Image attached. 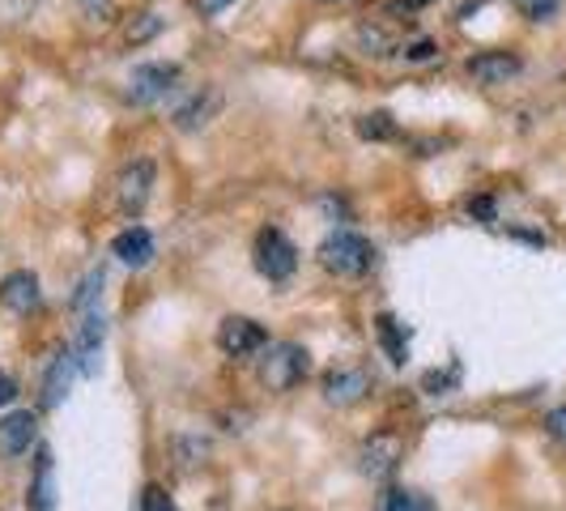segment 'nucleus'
Instances as JSON below:
<instances>
[{
	"instance_id": "obj_1",
	"label": "nucleus",
	"mask_w": 566,
	"mask_h": 511,
	"mask_svg": "<svg viewBox=\"0 0 566 511\" xmlns=\"http://www.w3.org/2000/svg\"><path fill=\"white\" fill-rule=\"evenodd\" d=\"M315 260H319V269H328L333 278H367L370 269H375V243H370L367 234H354V230H337V234H328L319 248H315Z\"/></svg>"
},
{
	"instance_id": "obj_2",
	"label": "nucleus",
	"mask_w": 566,
	"mask_h": 511,
	"mask_svg": "<svg viewBox=\"0 0 566 511\" xmlns=\"http://www.w3.org/2000/svg\"><path fill=\"white\" fill-rule=\"evenodd\" d=\"M312 371V358L298 341H269L260 358V384L269 393H294Z\"/></svg>"
},
{
	"instance_id": "obj_3",
	"label": "nucleus",
	"mask_w": 566,
	"mask_h": 511,
	"mask_svg": "<svg viewBox=\"0 0 566 511\" xmlns=\"http://www.w3.org/2000/svg\"><path fill=\"white\" fill-rule=\"evenodd\" d=\"M298 269V248L285 239V230L264 227L255 234V273L269 282H290Z\"/></svg>"
},
{
	"instance_id": "obj_4",
	"label": "nucleus",
	"mask_w": 566,
	"mask_h": 511,
	"mask_svg": "<svg viewBox=\"0 0 566 511\" xmlns=\"http://www.w3.org/2000/svg\"><path fill=\"white\" fill-rule=\"evenodd\" d=\"M175 85H179V64H163V60L137 64L128 73V103L133 107H154V103L167 98Z\"/></svg>"
},
{
	"instance_id": "obj_5",
	"label": "nucleus",
	"mask_w": 566,
	"mask_h": 511,
	"mask_svg": "<svg viewBox=\"0 0 566 511\" xmlns=\"http://www.w3.org/2000/svg\"><path fill=\"white\" fill-rule=\"evenodd\" d=\"M269 345V333L248 320V315H227L222 324H218V350L227 354V358H252Z\"/></svg>"
},
{
	"instance_id": "obj_6",
	"label": "nucleus",
	"mask_w": 566,
	"mask_h": 511,
	"mask_svg": "<svg viewBox=\"0 0 566 511\" xmlns=\"http://www.w3.org/2000/svg\"><path fill=\"white\" fill-rule=\"evenodd\" d=\"M154 163L149 158H137L133 167L119 170V179H115V200H119V209L128 213V218H137L145 205H149V197H154Z\"/></svg>"
},
{
	"instance_id": "obj_7",
	"label": "nucleus",
	"mask_w": 566,
	"mask_h": 511,
	"mask_svg": "<svg viewBox=\"0 0 566 511\" xmlns=\"http://www.w3.org/2000/svg\"><path fill=\"white\" fill-rule=\"evenodd\" d=\"M370 388H375L370 371L367 367H354V363H345V367H333L328 375H324V400H328V405H337V409H349V405L367 400Z\"/></svg>"
},
{
	"instance_id": "obj_8",
	"label": "nucleus",
	"mask_w": 566,
	"mask_h": 511,
	"mask_svg": "<svg viewBox=\"0 0 566 511\" xmlns=\"http://www.w3.org/2000/svg\"><path fill=\"white\" fill-rule=\"evenodd\" d=\"M400 456H405V439L392 435V430H379V435H370L367 444H363L358 469H363L367 478H388L400 465Z\"/></svg>"
},
{
	"instance_id": "obj_9",
	"label": "nucleus",
	"mask_w": 566,
	"mask_h": 511,
	"mask_svg": "<svg viewBox=\"0 0 566 511\" xmlns=\"http://www.w3.org/2000/svg\"><path fill=\"white\" fill-rule=\"evenodd\" d=\"M39 439V414L34 409H13L0 418V456L4 460H18L27 456Z\"/></svg>"
},
{
	"instance_id": "obj_10",
	"label": "nucleus",
	"mask_w": 566,
	"mask_h": 511,
	"mask_svg": "<svg viewBox=\"0 0 566 511\" xmlns=\"http://www.w3.org/2000/svg\"><path fill=\"white\" fill-rule=\"evenodd\" d=\"M103 341H107V320H103V315H98V307H94V312L82 315V324H77V337H73V350H69L82 375H94V371H98Z\"/></svg>"
},
{
	"instance_id": "obj_11",
	"label": "nucleus",
	"mask_w": 566,
	"mask_h": 511,
	"mask_svg": "<svg viewBox=\"0 0 566 511\" xmlns=\"http://www.w3.org/2000/svg\"><path fill=\"white\" fill-rule=\"evenodd\" d=\"M218 112H222V94H218L213 85H200L197 94H188V103L175 107L170 124H175L179 133H200V128H209V119Z\"/></svg>"
},
{
	"instance_id": "obj_12",
	"label": "nucleus",
	"mask_w": 566,
	"mask_h": 511,
	"mask_svg": "<svg viewBox=\"0 0 566 511\" xmlns=\"http://www.w3.org/2000/svg\"><path fill=\"white\" fill-rule=\"evenodd\" d=\"M520 69H524V60L515 52H478L464 64V73L478 85H507L511 77H520Z\"/></svg>"
},
{
	"instance_id": "obj_13",
	"label": "nucleus",
	"mask_w": 566,
	"mask_h": 511,
	"mask_svg": "<svg viewBox=\"0 0 566 511\" xmlns=\"http://www.w3.org/2000/svg\"><path fill=\"white\" fill-rule=\"evenodd\" d=\"M39 278L30 273V269H13L4 282H0V307L13 315H30L39 307Z\"/></svg>"
},
{
	"instance_id": "obj_14",
	"label": "nucleus",
	"mask_w": 566,
	"mask_h": 511,
	"mask_svg": "<svg viewBox=\"0 0 566 511\" xmlns=\"http://www.w3.org/2000/svg\"><path fill=\"white\" fill-rule=\"evenodd\" d=\"M112 255L119 264H128V269H145V264H154V255H158V243H154V234L145 227H133L119 230L112 239Z\"/></svg>"
},
{
	"instance_id": "obj_15",
	"label": "nucleus",
	"mask_w": 566,
	"mask_h": 511,
	"mask_svg": "<svg viewBox=\"0 0 566 511\" xmlns=\"http://www.w3.org/2000/svg\"><path fill=\"white\" fill-rule=\"evenodd\" d=\"M27 508L56 511V465H52V452H48V448H39V465H34V478H30Z\"/></svg>"
},
{
	"instance_id": "obj_16",
	"label": "nucleus",
	"mask_w": 566,
	"mask_h": 511,
	"mask_svg": "<svg viewBox=\"0 0 566 511\" xmlns=\"http://www.w3.org/2000/svg\"><path fill=\"white\" fill-rule=\"evenodd\" d=\"M354 43H358V52L370 60H388L392 52H397V30L384 27V22H358V30H354Z\"/></svg>"
},
{
	"instance_id": "obj_17",
	"label": "nucleus",
	"mask_w": 566,
	"mask_h": 511,
	"mask_svg": "<svg viewBox=\"0 0 566 511\" xmlns=\"http://www.w3.org/2000/svg\"><path fill=\"white\" fill-rule=\"evenodd\" d=\"M73 375H82V371H77V363H73V354H60L56 363L48 367V375H43V409H56L60 400L69 397Z\"/></svg>"
},
{
	"instance_id": "obj_18",
	"label": "nucleus",
	"mask_w": 566,
	"mask_h": 511,
	"mask_svg": "<svg viewBox=\"0 0 566 511\" xmlns=\"http://www.w3.org/2000/svg\"><path fill=\"white\" fill-rule=\"evenodd\" d=\"M375 511H439L434 499L413 490V486H384L379 499H375Z\"/></svg>"
},
{
	"instance_id": "obj_19",
	"label": "nucleus",
	"mask_w": 566,
	"mask_h": 511,
	"mask_svg": "<svg viewBox=\"0 0 566 511\" xmlns=\"http://www.w3.org/2000/svg\"><path fill=\"white\" fill-rule=\"evenodd\" d=\"M375 333L384 341L388 358H392L397 367H405V358H409V333H405V324H397L392 315H379V320H375Z\"/></svg>"
},
{
	"instance_id": "obj_20",
	"label": "nucleus",
	"mask_w": 566,
	"mask_h": 511,
	"mask_svg": "<svg viewBox=\"0 0 566 511\" xmlns=\"http://www.w3.org/2000/svg\"><path fill=\"white\" fill-rule=\"evenodd\" d=\"M103 282H107V269L98 264V269H90L82 278V285H77V294H73V312H94V299L103 294Z\"/></svg>"
},
{
	"instance_id": "obj_21",
	"label": "nucleus",
	"mask_w": 566,
	"mask_h": 511,
	"mask_svg": "<svg viewBox=\"0 0 566 511\" xmlns=\"http://www.w3.org/2000/svg\"><path fill=\"white\" fill-rule=\"evenodd\" d=\"M358 137H367V142H392V137H397V124H392L388 112L363 115V119H358Z\"/></svg>"
},
{
	"instance_id": "obj_22",
	"label": "nucleus",
	"mask_w": 566,
	"mask_h": 511,
	"mask_svg": "<svg viewBox=\"0 0 566 511\" xmlns=\"http://www.w3.org/2000/svg\"><path fill=\"white\" fill-rule=\"evenodd\" d=\"M528 22H549L558 9H563V0H511Z\"/></svg>"
},
{
	"instance_id": "obj_23",
	"label": "nucleus",
	"mask_w": 566,
	"mask_h": 511,
	"mask_svg": "<svg viewBox=\"0 0 566 511\" xmlns=\"http://www.w3.org/2000/svg\"><path fill=\"white\" fill-rule=\"evenodd\" d=\"M400 56L409 60V64H426V60L439 56V43H434V39H413V43H405Z\"/></svg>"
},
{
	"instance_id": "obj_24",
	"label": "nucleus",
	"mask_w": 566,
	"mask_h": 511,
	"mask_svg": "<svg viewBox=\"0 0 566 511\" xmlns=\"http://www.w3.org/2000/svg\"><path fill=\"white\" fill-rule=\"evenodd\" d=\"M158 30H163V18H158V13H142V22L128 27V39H133V43H145V39H154Z\"/></svg>"
},
{
	"instance_id": "obj_25",
	"label": "nucleus",
	"mask_w": 566,
	"mask_h": 511,
	"mask_svg": "<svg viewBox=\"0 0 566 511\" xmlns=\"http://www.w3.org/2000/svg\"><path fill=\"white\" fill-rule=\"evenodd\" d=\"M545 435H549L554 444H566V405L545 414Z\"/></svg>"
},
{
	"instance_id": "obj_26",
	"label": "nucleus",
	"mask_w": 566,
	"mask_h": 511,
	"mask_svg": "<svg viewBox=\"0 0 566 511\" xmlns=\"http://www.w3.org/2000/svg\"><path fill=\"white\" fill-rule=\"evenodd\" d=\"M18 393H22V388H18V379H13L9 371H0V405H13Z\"/></svg>"
},
{
	"instance_id": "obj_27",
	"label": "nucleus",
	"mask_w": 566,
	"mask_h": 511,
	"mask_svg": "<svg viewBox=\"0 0 566 511\" xmlns=\"http://www.w3.org/2000/svg\"><path fill=\"white\" fill-rule=\"evenodd\" d=\"M197 4H200V13H205V18H218V13H222V9H230L234 0H197Z\"/></svg>"
},
{
	"instance_id": "obj_28",
	"label": "nucleus",
	"mask_w": 566,
	"mask_h": 511,
	"mask_svg": "<svg viewBox=\"0 0 566 511\" xmlns=\"http://www.w3.org/2000/svg\"><path fill=\"white\" fill-rule=\"evenodd\" d=\"M422 4H430V0H392V4H388V13H418Z\"/></svg>"
},
{
	"instance_id": "obj_29",
	"label": "nucleus",
	"mask_w": 566,
	"mask_h": 511,
	"mask_svg": "<svg viewBox=\"0 0 566 511\" xmlns=\"http://www.w3.org/2000/svg\"><path fill=\"white\" fill-rule=\"evenodd\" d=\"M154 511H175V503H170L167 494H158V490H154Z\"/></svg>"
}]
</instances>
